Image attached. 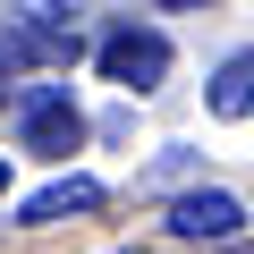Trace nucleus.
<instances>
[{
    "instance_id": "nucleus-1",
    "label": "nucleus",
    "mask_w": 254,
    "mask_h": 254,
    "mask_svg": "<svg viewBox=\"0 0 254 254\" xmlns=\"http://www.w3.org/2000/svg\"><path fill=\"white\" fill-rule=\"evenodd\" d=\"M93 60H102V76H110V85L153 93V85L170 76V34H153V26H110Z\"/></svg>"
},
{
    "instance_id": "nucleus-6",
    "label": "nucleus",
    "mask_w": 254,
    "mask_h": 254,
    "mask_svg": "<svg viewBox=\"0 0 254 254\" xmlns=\"http://www.w3.org/2000/svg\"><path fill=\"white\" fill-rule=\"evenodd\" d=\"M153 9H212V0H153Z\"/></svg>"
},
{
    "instance_id": "nucleus-7",
    "label": "nucleus",
    "mask_w": 254,
    "mask_h": 254,
    "mask_svg": "<svg viewBox=\"0 0 254 254\" xmlns=\"http://www.w3.org/2000/svg\"><path fill=\"white\" fill-rule=\"evenodd\" d=\"M0 195H9V161H0Z\"/></svg>"
},
{
    "instance_id": "nucleus-2",
    "label": "nucleus",
    "mask_w": 254,
    "mask_h": 254,
    "mask_svg": "<svg viewBox=\"0 0 254 254\" xmlns=\"http://www.w3.org/2000/svg\"><path fill=\"white\" fill-rule=\"evenodd\" d=\"M26 153H51V161H68L76 144H85V119H76V102H68V85H43V93H26Z\"/></svg>"
},
{
    "instance_id": "nucleus-4",
    "label": "nucleus",
    "mask_w": 254,
    "mask_h": 254,
    "mask_svg": "<svg viewBox=\"0 0 254 254\" xmlns=\"http://www.w3.org/2000/svg\"><path fill=\"white\" fill-rule=\"evenodd\" d=\"M93 203H102V178H51L43 195H26V203H17V220H26V229H43V220L93 212Z\"/></svg>"
},
{
    "instance_id": "nucleus-3",
    "label": "nucleus",
    "mask_w": 254,
    "mask_h": 254,
    "mask_svg": "<svg viewBox=\"0 0 254 254\" xmlns=\"http://www.w3.org/2000/svg\"><path fill=\"white\" fill-rule=\"evenodd\" d=\"M170 229H178V237H237V229H246V203L203 187V195H178V203H170Z\"/></svg>"
},
{
    "instance_id": "nucleus-5",
    "label": "nucleus",
    "mask_w": 254,
    "mask_h": 254,
    "mask_svg": "<svg viewBox=\"0 0 254 254\" xmlns=\"http://www.w3.org/2000/svg\"><path fill=\"white\" fill-rule=\"evenodd\" d=\"M203 102H212V119H246V110H254V51L220 60L212 85H203Z\"/></svg>"
}]
</instances>
